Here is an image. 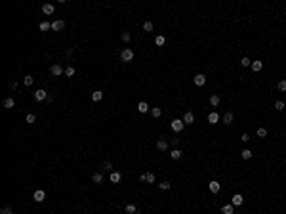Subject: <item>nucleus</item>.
Returning a JSON list of instances; mask_svg holds the SVG:
<instances>
[{
    "label": "nucleus",
    "instance_id": "obj_8",
    "mask_svg": "<svg viewBox=\"0 0 286 214\" xmlns=\"http://www.w3.org/2000/svg\"><path fill=\"white\" fill-rule=\"evenodd\" d=\"M183 122H185V124H193V122H195V115L191 113V111H187V113L183 115Z\"/></svg>",
    "mask_w": 286,
    "mask_h": 214
},
{
    "label": "nucleus",
    "instance_id": "obj_9",
    "mask_svg": "<svg viewBox=\"0 0 286 214\" xmlns=\"http://www.w3.org/2000/svg\"><path fill=\"white\" fill-rule=\"evenodd\" d=\"M63 27H65V21H61V19H55V21L52 23V29L54 31H63Z\"/></svg>",
    "mask_w": 286,
    "mask_h": 214
},
{
    "label": "nucleus",
    "instance_id": "obj_34",
    "mask_svg": "<svg viewBox=\"0 0 286 214\" xmlns=\"http://www.w3.org/2000/svg\"><path fill=\"white\" fill-rule=\"evenodd\" d=\"M126 214H136V205H126Z\"/></svg>",
    "mask_w": 286,
    "mask_h": 214
},
{
    "label": "nucleus",
    "instance_id": "obj_33",
    "mask_svg": "<svg viewBox=\"0 0 286 214\" xmlns=\"http://www.w3.org/2000/svg\"><path fill=\"white\" fill-rule=\"evenodd\" d=\"M143 31L151 33V31H153V23H151V21H145V23H143Z\"/></svg>",
    "mask_w": 286,
    "mask_h": 214
},
{
    "label": "nucleus",
    "instance_id": "obj_1",
    "mask_svg": "<svg viewBox=\"0 0 286 214\" xmlns=\"http://www.w3.org/2000/svg\"><path fill=\"white\" fill-rule=\"evenodd\" d=\"M120 59L124 61V63L132 61V59H134V50H130V48H124V50L120 52Z\"/></svg>",
    "mask_w": 286,
    "mask_h": 214
},
{
    "label": "nucleus",
    "instance_id": "obj_10",
    "mask_svg": "<svg viewBox=\"0 0 286 214\" xmlns=\"http://www.w3.org/2000/svg\"><path fill=\"white\" fill-rule=\"evenodd\" d=\"M206 84V77L204 75H196L195 77V86H204Z\"/></svg>",
    "mask_w": 286,
    "mask_h": 214
},
{
    "label": "nucleus",
    "instance_id": "obj_23",
    "mask_svg": "<svg viewBox=\"0 0 286 214\" xmlns=\"http://www.w3.org/2000/svg\"><path fill=\"white\" fill-rule=\"evenodd\" d=\"M151 115H153L155 119H158L160 115H162V109H160V107H153V109H151Z\"/></svg>",
    "mask_w": 286,
    "mask_h": 214
},
{
    "label": "nucleus",
    "instance_id": "obj_25",
    "mask_svg": "<svg viewBox=\"0 0 286 214\" xmlns=\"http://www.w3.org/2000/svg\"><path fill=\"white\" fill-rule=\"evenodd\" d=\"M221 214H233V205H223L221 206Z\"/></svg>",
    "mask_w": 286,
    "mask_h": 214
},
{
    "label": "nucleus",
    "instance_id": "obj_28",
    "mask_svg": "<svg viewBox=\"0 0 286 214\" xmlns=\"http://www.w3.org/2000/svg\"><path fill=\"white\" fill-rule=\"evenodd\" d=\"M155 180H157V176H155L153 172H149V174H145V182H149V184H153Z\"/></svg>",
    "mask_w": 286,
    "mask_h": 214
},
{
    "label": "nucleus",
    "instance_id": "obj_42",
    "mask_svg": "<svg viewBox=\"0 0 286 214\" xmlns=\"http://www.w3.org/2000/svg\"><path fill=\"white\" fill-rule=\"evenodd\" d=\"M8 88H10V90H15V88H17V80H12L8 84Z\"/></svg>",
    "mask_w": 286,
    "mask_h": 214
},
{
    "label": "nucleus",
    "instance_id": "obj_31",
    "mask_svg": "<svg viewBox=\"0 0 286 214\" xmlns=\"http://www.w3.org/2000/svg\"><path fill=\"white\" fill-rule=\"evenodd\" d=\"M23 82H25V86H31V84H33V82H34V79H33V77H31V75H27V77H25V79H23Z\"/></svg>",
    "mask_w": 286,
    "mask_h": 214
},
{
    "label": "nucleus",
    "instance_id": "obj_29",
    "mask_svg": "<svg viewBox=\"0 0 286 214\" xmlns=\"http://www.w3.org/2000/svg\"><path fill=\"white\" fill-rule=\"evenodd\" d=\"M38 29H40V31H48V29H52V23H48V21H42V23L38 25Z\"/></svg>",
    "mask_w": 286,
    "mask_h": 214
},
{
    "label": "nucleus",
    "instance_id": "obj_21",
    "mask_svg": "<svg viewBox=\"0 0 286 214\" xmlns=\"http://www.w3.org/2000/svg\"><path fill=\"white\" fill-rule=\"evenodd\" d=\"M92 180H93V184H101V182H103V174H101V172H96V174L92 176Z\"/></svg>",
    "mask_w": 286,
    "mask_h": 214
},
{
    "label": "nucleus",
    "instance_id": "obj_30",
    "mask_svg": "<svg viewBox=\"0 0 286 214\" xmlns=\"http://www.w3.org/2000/svg\"><path fill=\"white\" fill-rule=\"evenodd\" d=\"M240 65H242V67H250V65H252V59H250V57H242V59H240Z\"/></svg>",
    "mask_w": 286,
    "mask_h": 214
},
{
    "label": "nucleus",
    "instance_id": "obj_14",
    "mask_svg": "<svg viewBox=\"0 0 286 214\" xmlns=\"http://www.w3.org/2000/svg\"><path fill=\"white\" fill-rule=\"evenodd\" d=\"M42 14L52 15V14H54V6H52V4H42Z\"/></svg>",
    "mask_w": 286,
    "mask_h": 214
},
{
    "label": "nucleus",
    "instance_id": "obj_36",
    "mask_svg": "<svg viewBox=\"0 0 286 214\" xmlns=\"http://www.w3.org/2000/svg\"><path fill=\"white\" fill-rule=\"evenodd\" d=\"M130 38H132V35H130L128 31H124V33H122V40H124V42H130Z\"/></svg>",
    "mask_w": 286,
    "mask_h": 214
},
{
    "label": "nucleus",
    "instance_id": "obj_40",
    "mask_svg": "<svg viewBox=\"0 0 286 214\" xmlns=\"http://www.w3.org/2000/svg\"><path fill=\"white\" fill-rule=\"evenodd\" d=\"M0 214H13V210H12L10 206H4L2 210H0Z\"/></svg>",
    "mask_w": 286,
    "mask_h": 214
},
{
    "label": "nucleus",
    "instance_id": "obj_2",
    "mask_svg": "<svg viewBox=\"0 0 286 214\" xmlns=\"http://www.w3.org/2000/svg\"><path fill=\"white\" fill-rule=\"evenodd\" d=\"M170 126H172V130H174V132H181V130L185 128V122H183V119H174Z\"/></svg>",
    "mask_w": 286,
    "mask_h": 214
},
{
    "label": "nucleus",
    "instance_id": "obj_32",
    "mask_svg": "<svg viewBox=\"0 0 286 214\" xmlns=\"http://www.w3.org/2000/svg\"><path fill=\"white\" fill-rule=\"evenodd\" d=\"M284 107H286V105H284V101H280V100H279V101H275V109H277V111H282Z\"/></svg>",
    "mask_w": 286,
    "mask_h": 214
},
{
    "label": "nucleus",
    "instance_id": "obj_35",
    "mask_svg": "<svg viewBox=\"0 0 286 214\" xmlns=\"http://www.w3.org/2000/svg\"><path fill=\"white\" fill-rule=\"evenodd\" d=\"M279 90H280V92H286V80H284V79L279 80Z\"/></svg>",
    "mask_w": 286,
    "mask_h": 214
},
{
    "label": "nucleus",
    "instance_id": "obj_3",
    "mask_svg": "<svg viewBox=\"0 0 286 214\" xmlns=\"http://www.w3.org/2000/svg\"><path fill=\"white\" fill-rule=\"evenodd\" d=\"M50 73H52L54 77H59V75H65V69H63V67H61L59 63H55V65H52Z\"/></svg>",
    "mask_w": 286,
    "mask_h": 214
},
{
    "label": "nucleus",
    "instance_id": "obj_17",
    "mask_svg": "<svg viewBox=\"0 0 286 214\" xmlns=\"http://www.w3.org/2000/svg\"><path fill=\"white\" fill-rule=\"evenodd\" d=\"M13 107H15V101L12 98H6V100H4V109H13Z\"/></svg>",
    "mask_w": 286,
    "mask_h": 214
},
{
    "label": "nucleus",
    "instance_id": "obj_38",
    "mask_svg": "<svg viewBox=\"0 0 286 214\" xmlns=\"http://www.w3.org/2000/svg\"><path fill=\"white\" fill-rule=\"evenodd\" d=\"M170 185H172L170 182H162V184H158V187H160L162 191H164V189H170Z\"/></svg>",
    "mask_w": 286,
    "mask_h": 214
},
{
    "label": "nucleus",
    "instance_id": "obj_16",
    "mask_svg": "<svg viewBox=\"0 0 286 214\" xmlns=\"http://www.w3.org/2000/svg\"><path fill=\"white\" fill-rule=\"evenodd\" d=\"M92 100H93V101H101V100H103V92H101V90H93Z\"/></svg>",
    "mask_w": 286,
    "mask_h": 214
},
{
    "label": "nucleus",
    "instance_id": "obj_27",
    "mask_svg": "<svg viewBox=\"0 0 286 214\" xmlns=\"http://www.w3.org/2000/svg\"><path fill=\"white\" fill-rule=\"evenodd\" d=\"M65 77H75V67H72V65L65 67Z\"/></svg>",
    "mask_w": 286,
    "mask_h": 214
},
{
    "label": "nucleus",
    "instance_id": "obj_20",
    "mask_svg": "<svg viewBox=\"0 0 286 214\" xmlns=\"http://www.w3.org/2000/svg\"><path fill=\"white\" fill-rule=\"evenodd\" d=\"M250 67H252V69L258 73V71H261V69H263V63H261V61H258V59H256V61H252V65H250Z\"/></svg>",
    "mask_w": 286,
    "mask_h": 214
},
{
    "label": "nucleus",
    "instance_id": "obj_6",
    "mask_svg": "<svg viewBox=\"0 0 286 214\" xmlns=\"http://www.w3.org/2000/svg\"><path fill=\"white\" fill-rule=\"evenodd\" d=\"M33 199H34L36 203H42V201L46 199V193H44L42 189H36V191H34V195H33Z\"/></svg>",
    "mask_w": 286,
    "mask_h": 214
},
{
    "label": "nucleus",
    "instance_id": "obj_12",
    "mask_svg": "<svg viewBox=\"0 0 286 214\" xmlns=\"http://www.w3.org/2000/svg\"><path fill=\"white\" fill-rule=\"evenodd\" d=\"M217 121H220V115H217L216 111H212L210 115H208V122H210V124H216Z\"/></svg>",
    "mask_w": 286,
    "mask_h": 214
},
{
    "label": "nucleus",
    "instance_id": "obj_19",
    "mask_svg": "<svg viewBox=\"0 0 286 214\" xmlns=\"http://www.w3.org/2000/svg\"><path fill=\"white\" fill-rule=\"evenodd\" d=\"M252 155H254V153H252V151H250V149H242V151H240V157H242L244 161H248V159H252Z\"/></svg>",
    "mask_w": 286,
    "mask_h": 214
},
{
    "label": "nucleus",
    "instance_id": "obj_39",
    "mask_svg": "<svg viewBox=\"0 0 286 214\" xmlns=\"http://www.w3.org/2000/svg\"><path fill=\"white\" fill-rule=\"evenodd\" d=\"M34 121H36V117H34L33 113H29V115H27V122H29V124H33Z\"/></svg>",
    "mask_w": 286,
    "mask_h": 214
},
{
    "label": "nucleus",
    "instance_id": "obj_15",
    "mask_svg": "<svg viewBox=\"0 0 286 214\" xmlns=\"http://www.w3.org/2000/svg\"><path fill=\"white\" fill-rule=\"evenodd\" d=\"M157 149L158 151H166V149H168V142H166V140H158V142H157Z\"/></svg>",
    "mask_w": 286,
    "mask_h": 214
},
{
    "label": "nucleus",
    "instance_id": "obj_11",
    "mask_svg": "<svg viewBox=\"0 0 286 214\" xmlns=\"http://www.w3.org/2000/svg\"><path fill=\"white\" fill-rule=\"evenodd\" d=\"M220 189H221V185H220V182H216V180H212V182H210V191H212V193H220Z\"/></svg>",
    "mask_w": 286,
    "mask_h": 214
},
{
    "label": "nucleus",
    "instance_id": "obj_26",
    "mask_svg": "<svg viewBox=\"0 0 286 214\" xmlns=\"http://www.w3.org/2000/svg\"><path fill=\"white\" fill-rule=\"evenodd\" d=\"M155 44H157V46H164V44H166V38H164L162 35H158L157 38H155Z\"/></svg>",
    "mask_w": 286,
    "mask_h": 214
},
{
    "label": "nucleus",
    "instance_id": "obj_44",
    "mask_svg": "<svg viewBox=\"0 0 286 214\" xmlns=\"http://www.w3.org/2000/svg\"><path fill=\"white\" fill-rule=\"evenodd\" d=\"M136 214H141V212H136Z\"/></svg>",
    "mask_w": 286,
    "mask_h": 214
},
{
    "label": "nucleus",
    "instance_id": "obj_43",
    "mask_svg": "<svg viewBox=\"0 0 286 214\" xmlns=\"http://www.w3.org/2000/svg\"><path fill=\"white\" fill-rule=\"evenodd\" d=\"M240 140H242V142H248V140H250V136H248V134H242Z\"/></svg>",
    "mask_w": 286,
    "mask_h": 214
},
{
    "label": "nucleus",
    "instance_id": "obj_24",
    "mask_svg": "<svg viewBox=\"0 0 286 214\" xmlns=\"http://www.w3.org/2000/svg\"><path fill=\"white\" fill-rule=\"evenodd\" d=\"M181 155H183V153H181L179 149H174V151H172V153H170V157L174 159V161H178V159H181Z\"/></svg>",
    "mask_w": 286,
    "mask_h": 214
},
{
    "label": "nucleus",
    "instance_id": "obj_37",
    "mask_svg": "<svg viewBox=\"0 0 286 214\" xmlns=\"http://www.w3.org/2000/svg\"><path fill=\"white\" fill-rule=\"evenodd\" d=\"M267 136V130L265 128H258V138H265Z\"/></svg>",
    "mask_w": 286,
    "mask_h": 214
},
{
    "label": "nucleus",
    "instance_id": "obj_4",
    "mask_svg": "<svg viewBox=\"0 0 286 214\" xmlns=\"http://www.w3.org/2000/svg\"><path fill=\"white\" fill-rule=\"evenodd\" d=\"M34 100H36V101H44V100H48V94H46V90L38 88V90L34 92Z\"/></svg>",
    "mask_w": 286,
    "mask_h": 214
},
{
    "label": "nucleus",
    "instance_id": "obj_5",
    "mask_svg": "<svg viewBox=\"0 0 286 214\" xmlns=\"http://www.w3.org/2000/svg\"><path fill=\"white\" fill-rule=\"evenodd\" d=\"M242 203H244V199H242V195H240V193H237V195H233V197H231V205H233V206H240Z\"/></svg>",
    "mask_w": 286,
    "mask_h": 214
},
{
    "label": "nucleus",
    "instance_id": "obj_13",
    "mask_svg": "<svg viewBox=\"0 0 286 214\" xmlns=\"http://www.w3.org/2000/svg\"><path fill=\"white\" fill-rule=\"evenodd\" d=\"M137 111H139V113H147V111H149V103H147V101H139V103H137Z\"/></svg>",
    "mask_w": 286,
    "mask_h": 214
},
{
    "label": "nucleus",
    "instance_id": "obj_7",
    "mask_svg": "<svg viewBox=\"0 0 286 214\" xmlns=\"http://www.w3.org/2000/svg\"><path fill=\"white\" fill-rule=\"evenodd\" d=\"M109 180H111V184H118V182L122 180V174H120V172H111Z\"/></svg>",
    "mask_w": 286,
    "mask_h": 214
},
{
    "label": "nucleus",
    "instance_id": "obj_18",
    "mask_svg": "<svg viewBox=\"0 0 286 214\" xmlns=\"http://www.w3.org/2000/svg\"><path fill=\"white\" fill-rule=\"evenodd\" d=\"M210 105H212V107H217V105H220V96H217V94L210 96Z\"/></svg>",
    "mask_w": 286,
    "mask_h": 214
},
{
    "label": "nucleus",
    "instance_id": "obj_41",
    "mask_svg": "<svg viewBox=\"0 0 286 214\" xmlns=\"http://www.w3.org/2000/svg\"><path fill=\"white\" fill-rule=\"evenodd\" d=\"M111 168H113L111 161H105V163H103V170H111Z\"/></svg>",
    "mask_w": 286,
    "mask_h": 214
},
{
    "label": "nucleus",
    "instance_id": "obj_22",
    "mask_svg": "<svg viewBox=\"0 0 286 214\" xmlns=\"http://www.w3.org/2000/svg\"><path fill=\"white\" fill-rule=\"evenodd\" d=\"M223 122H225V124H231L233 122V113L231 111H227L225 115H223Z\"/></svg>",
    "mask_w": 286,
    "mask_h": 214
}]
</instances>
